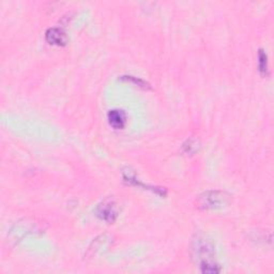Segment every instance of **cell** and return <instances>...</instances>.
Segmentation results:
<instances>
[{
    "instance_id": "obj_3",
    "label": "cell",
    "mask_w": 274,
    "mask_h": 274,
    "mask_svg": "<svg viewBox=\"0 0 274 274\" xmlns=\"http://www.w3.org/2000/svg\"><path fill=\"white\" fill-rule=\"evenodd\" d=\"M117 209L112 202H103L97 207V215L107 223H112L117 217Z\"/></svg>"
},
{
    "instance_id": "obj_4",
    "label": "cell",
    "mask_w": 274,
    "mask_h": 274,
    "mask_svg": "<svg viewBox=\"0 0 274 274\" xmlns=\"http://www.w3.org/2000/svg\"><path fill=\"white\" fill-rule=\"evenodd\" d=\"M107 119H108L109 125L112 126V128L116 130L123 129L125 125V122H126L125 114L122 110H119V109L109 110L108 115H107Z\"/></svg>"
},
{
    "instance_id": "obj_1",
    "label": "cell",
    "mask_w": 274,
    "mask_h": 274,
    "mask_svg": "<svg viewBox=\"0 0 274 274\" xmlns=\"http://www.w3.org/2000/svg\"><path fill=\"white\" fill-rule=\"evenodd\" d=\"M231 196L223 191H208L201 194L196 200V205L202 210H215L228 206Z\"/></svg>"
},
{
    "instance_id": "obj_5",
    "label": "cell",
    "mask_w": 274,
    "mask_h": 274,
    "mask_svg": "<svg viewBox=\"0 0 274 274\" xmlns=\"http://www.w3.org/2000/svg\"><path fill=\"white\" fill-rule=\"evenodd\" d=\"M258 68L262 75L268 74V57L263 50L259 51L258 54Z\"/></svg>"
},
{
    "instance_id": "obj_6",
    "label": "cell",
    "mask_w": 274,
    "mask_h": 274,
    "mask_svg": "<svg viewBox=\"0 0 274 274\" xmlns=\"http://www.w3.org/2000/svg\"><path fill=\"white\" fill-rule=\"evenodd\" d=\"M122 80H125L128 82H131V83H134L136 86L142 87V88H148L149 87V85L146 82H144L143 80L136 79V77H133V76H122Z\"/></svg>"
},
{
    "instance_id": "obj_2",
    "label": "cell",
    "mask_w": 274,
    "mask_h": 274,
    "mask_svg": "<svg viewBox=\"0 0 274 274\" xmlns=\"http://www.w3.org/2000/svg\"><path fill=\"white\" fill-rule=\"evenodd\" d=\"M45 39L51 45L65 46L68 42L66 33L59 28H50L45 33Z\"/></svg>"
}]
</instances>
